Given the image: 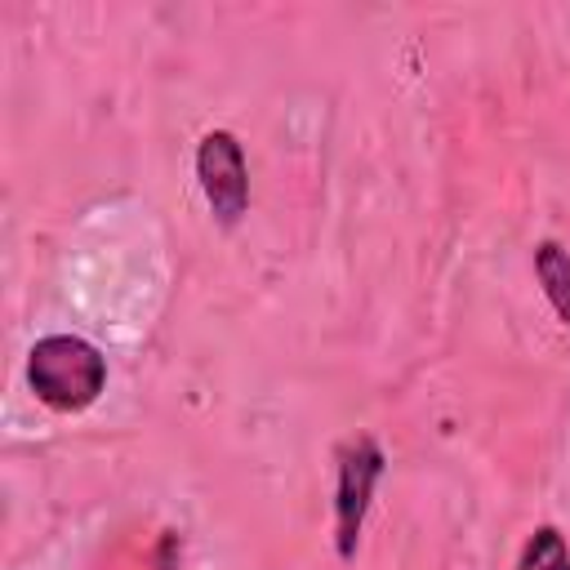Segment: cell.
Returning a JSON list of instances; mask_svg holds the SVG:
<instances>
[{"label": "cell", "mask_w": 570, "mask_h": 570, "mask_svg": "<svg viewBox=\"0 0 570 570\" xmlns=\"http://www.w3.org/2000/svg\"><path fill=\"white\" fill-rule=\"evenodd\" d=\"M27 387L53 414H80L107 392V356L80 334H45L27 352Z\"/></svg>", "instance_id": "6da1fadb"}, {"label": "cell", "mask_w": 570, "mask_h": 570, "mask_svg": "<svg viewBox=\"0 0 570 570\" xmlns=\"http://www.w3.org/2000/svg\"><path fill=\"white\" fill-rule=\"evenodd\" d=\"M383 445L370 432H356L338 445V476H334V552L343 561L356 557L365 512L374 499V485L383 476Z\"/></svg>", "instance_id": "7a4b0ae2"}, {"label": "cell", "mask_w": 570, "mask_h": 570, "mask_svg": "<svg viewBox=\"0 0 570 570\" xmlns=\"http://www.w3.org/2000/svg\"><path fill=\"white\" fill-rule=\"evenodd\" d=\"M196 183L209 214L223 227H236L249 209V160L245 142L232 129H209L196 142Z\"/></svg>", "instance_id": "3957f363"}, {"label": "cell", "mask_w": 570, "mask_h": 570, "mask_svg": "<svg viewBox=\"0 0 570 570\" xmlns=\"http://www.w3.org/2000/svg\"><path fill=\"white\" fill-rule=\"evenodd\" d=\"M534 276L543 285V298L552 303L557 321L570 330V249L561 240H539L534 245Z\"/></svg>", "instance_id": "277c9868"}, {"label": "cell", "mask_w": 570, "mask_h": 570, "mask_svg": "<svg viewBox=\"0 0 570 570\" xmlns=\"http://www.w3.org/2000/svg\"><path fill=\"white\" fill-rule=\"evenodd\" d=\"M517 570H570V543L557 525H534L521 557H517Z\"/></svg>", "instance_id": "5b68a950"}, {"label": "cell", "mask_w": 570, "mask_h": 570, "mask_svg": "<svg viewBox=\"0 0 570 570\" xmlns=\"http://www.w3.org/2000/svg\"><path fill=\"white\" fill-rule=\"evenodd\" d=\"M178 561H183V534H178V530H165L160 543H156L151 570H178Z\"/></svg>", "instance_id": "8992f818"}]
</instances>
